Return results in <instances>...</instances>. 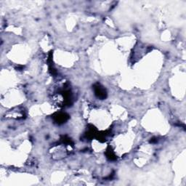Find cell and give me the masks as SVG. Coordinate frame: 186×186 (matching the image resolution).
<instances>
[{"mask_svg":"<svg viewBox=\"0 0 186 186\" xmlns=\"http://www.w3.org/2000/svg\"><path fill=\"white\" fill-rule=\"evenodd\" d=\"M68 119V116L66 114L59 113L54 116V119L58 124H63Z\"/></svg>","mask_w":186,"mask_h":186,"instance_id":"7a4b0ae2","label":"cell"},{"mask_svg":"<svg viewBox=\"0 0 186 186\" xmlns=\"http://www.w3.org/2000/svg\"><path fill=\"white\" fill-rule=\"evenodd\" d=\"M95 95L98 97V98L100 99H105L107 96V93L106 91L103 86H100L99 84H97L96 85H95Z\"/></svg>","mask_w":186,"mask_h":186,"instance_id":"6da1fadb","label":"cell"},{"mask_svg":"<svg viewBox=\"0 0 186 186\" xmlns=\"http://www.w3.org/2000/svg\"><path fill=\"white\" fill-rule=\"evenodd\" d=\"M106 156H107L108 159H109L110 160H115L116 159V156H115V155H114V152L112 151H111V149H110V148H109V149H108V150H107Z\"/></svg>","mask_w":186,"mask_h":186,"instance_id":"3957f363","label":"cell"}]
</instances>
